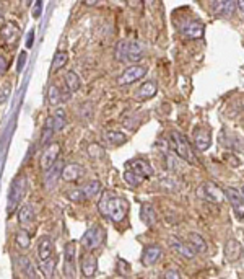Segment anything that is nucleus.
Wrapping results in <instances>:
<instances>
[{
    "label": "nucleus",
    "instance_id": "obj_13",
    "mask_svg": "<svg viewBox=\"0 0 244 279\" xmlns=\"http://www.w3.org/2000/svg\"><path fill=\"white\" fill-rule=\"evenodd\" d=\"M125 168H129L134 171L135 175H139L142 176V178H150V176H153V167H151L148 162L144 160V159H137V160H130V162H127V165H125Z\"/></svg>",
    "mask_w": 244,
    "mask_h": 279
},
{
    "label": "nucleus",
    "instance_id": "obj_48",
    "mask_svg": "<svg viewBox=\"0 0 244 279\" xmlns=\"http://www.w3.org/2000/svg\"><path fill=\"white\" fill-rule=\"evenodd\" d=\"M2 15H3V8H2V3H0V18H2Z\"/></svg>",
    "mask_w": 244,
    "mask_h": 279
},
{
    "label": "nucleus",
    "instance_id": "obj_42",
    "mask_svg": "<svg viewBox=\"0 0 244 279\" xmlns=\"http://www.w3.org/2000/svg\"><path fill=\"white\" fill-rule=\"evenodd\" d=\"M88 154L91 155V157H101L103 155V147H99V145H96V144H93V145H90L88 147Z\"/></svg>",
    "mask_w": 244,
    "mask_h": 279
},
{
    "label": "nucleus",
    "instance_id": "obj_45",
    "mask_svg": "<svg viewBox=\"0 0 244 279\" xmlns=\"http://www.w3.org/2000/svg\"><path fill=\"white\" fill-rule=\"evenodd\" d=\"M41 10H43V2H36V7H34V10H33V17L34 18H39V15H41Z\"/></svg>",
    "mask_w": 244,
    "mask_h": 279
},
{
    "label": "nucleus",
    "instance_id": "obj_32",
    "mask_svg": "<svg viewBox=\"0 0 244 279\" xmlns=\"http://www.w3.org/2000/svg\"><path fill=\"white\" fill-rule=\"evenodd\" d=\"M106 139L113 145H122L127 142V136L124 133H119V131H108L106 133Z\"/></svg>",
    "mask_w": 244,
    "mask_h": 279
},
{
    "label": "nucleus",
    "instance_id": "obj_44",
    "mask_svg": "<svg viewBox=\"0 0 244 279\" xmlns=\"http://www.w3.org/2000/svg\"><path fill=\"white\" fill-rule=\"evenodd\" d=\"M163 279H181V275L177 271H172V270H170V271H166L165 273V276H163Z\"/></svg>",
    "mask_w": 244,
    "mask_h": 279
},
{
    "label": "nucleus",
    "instance_id": "obj_22",
    "mask_svg": "<svg viewBox=\"0 0 244 279\" xmlns=\"http://www.w3.org/2000/svg\"><path fill=\"white\" fill-rule=\"evenodd\" d=\"M181 31L182 34H186V36L189 38H202L203 36V25L200 22H197V20H191V22H187L184 25H181Z\"/></svg>",
    "mask_w": 244,
    "mask_h": 279
},
{
    "label": "nucleus",
    "instance_id": "obj_23",
    "mask_svg": "<svg viewBox=\"0 0 244 279\" xmlns=\"http://www.w3.org/2000/svg\"><path fill=\"white\" fill-rule=\"evenodd\" d=\"M140 219L148 227H153L156 224V211L151 202H144L140 207Z\"/></svg>",
    "mask_w": 244,
    "mask_h": 279
},
{
    "label": "nucleus",
    "instance_id": "obj_24",
    "mask_svg": "<svg viewBox=\"0 0 244 279\" xmlns=\"http://www.w3.org/2000/svg\"><path fill=\"white\" fill-rule=\"evenodd\" d=\"M83 176V167L78 164H69L64 167L62 178L65 181H78Z\"/></svg>",
    "mask_w": 244,
    "mask_h": 279
},
{
    "label": "nucleus",
    "instance_id": "obj_41",
    "mask_svg": "<svg viewBox=\"0 0 244 279\" xmlns=\"http://www.w3.org/2000/svg\"><path fill=\"white\" fill-rule=\"evenodd\" d=\"M10 92H12V87H10V85H5V87L0 90V105H3L5 101H7V98L10 96Z\"/></svg>",
    "mask_w": 244,
    "mask_h": 279
},
{
    "label": "nucleus",
    "instance_id": "obj_43",
    "mask_svg": "<svg viewBox=\"0 0 244 279\" xmlns=\"http://www.w3.org/2000/svg\"><path fill=\"white\" fill-rule=\"evenodd\" d=\"M8 70V59L5 56H0V75H3Z\"/></svg>",
    "mask_w": 244,
    "mask_h": 279
},
{
    "label": "nucleus",
    "instance_id": "obj_19",
    "mask_svg": "<svg viewBox=\"0 0 244 279\" xmlns=\"http://www.w3.org/2000/svg\"><path fill=\"white\" fill-rule=\"evenodd\" d=\"M80 266L85 278H93L96 275V271H98V260L91 253H85L80 260Z\"/></svg>",
    "mask_w": 244,
    "mask_h": 279
},
{
    "label": "nucleus",
    "instance_id": "obj_37",
    "mask_svg": "<svg viewBox=\"0 0 244 279\" xmlns=\"http://www.w3.org/2000/svg\"><path fill=\"white\" fill-rule=\"evenodd\" d=\"M67 197H69V201H73V202H83L86 199L83 190H78V188H73V190H70L67 193Z\"/></svg>",
    "mask_w": 244,
    "mask_h": 279
},
{
    "label": "nucleus",
    "instance_id": "obj_36",
    "mask_svg": "<svg viewBox=\"0 0 244 279\" xmlns=\"http://www.w3.org/2000/svg\"><path fill=\"white\" fill-rule=\"evenodd\" d=\"M54 260L52 258H50V260H46V261H41V266H39V270H41V273H43V275L46 276V278H50L52 276V273H54Z\"/></svg>",
    "mask_w": 244,
    "mask_h": 279
},
{
    "label": "nucleus",
    "instance_id": "obj_18",
    "mask_svg": "<svg viewBox=\"0 0 244 279\" xmlns=\"http://www.w3.org/2000/svg\"><path fill=\"white\" fill-rule=\"evenodd\" d=\"M212 144V133L208 128H197L194 133V145L197 150L205 152Z\"/></svg>",
    "mask_w": 244,
    "mask_h": 279
},
{
    "label": "nucleus",
    "instance_id": "obj_8",
    "mask_svg": "<svg viewBox=\"0 0 244 279\" xmlns=\"http://www.w3.org/2000/svg\"><path fill=\"white\" fill-rule=\"evenodd\" d=\"M197 193H199L202 199L213 202V204H220V202L225 199V191H221L213 181H203L199 186V191Z\"/></svg>",
    "mask_w": 244,
    "mask_h": 279
},
{
    "label": "nucleus",
    "instance_id": "obj_15",
    "mask_svg": "<svg viewBox=\"0 0 244 279\" xmlns=\"http://www.w3.org/2000/svg\"><path fill=\"white\" fill-rule=\"evenodd\" d=\"M161 255H163V248L161 247L148 245V247L144 248V253H142V256H140V261H142V265H144V266L150 268L160 260Z\"/></svg>",
    "mask_w": 244,
    "mask_h": 279
},
{
    "label": "nucleus",
    "instance_id": "obj_40",
    "mask_svg": "<svg viewBox=\"0 0 244 279\" xmlns=\"http://www.w3.org/2000/svg\"><path fill=\"white\" fill-rule=\"evenodd\" d=\"M160 185L165 188V190H170V191L176 190V188H177L176 181H172V180H170V178H161V180H160Z\"/></svg>",
    "mask_w": 244,
    "mask_h": 279
},
{
    "label": "nucleus",
    "instance_id": "obj_7",
    "mask_svg": "<svg viewBox=\"0 0 244 279\" xmlns=\"http://www.w3.org/2000/svg\"><path fill=\"white\" fill-rule=\"evenodd\" d=\"M104 242V230L99 225L91 227L90 230H86L81 237V245L86 251H93L98 247H101V243Z\"/></svg>",
    "mask_w": 244,
    "mask_h": 279
},
{
    "label": "nucleus",
    "instance_id": "obj_6",
    "mask_svg": "<svg viewBox=\"0 0 244 279\" xmlns=\"http://www.w3.org/2000/svg\"><path fill=\"white\" fill-rule=\"evenodd\" d=\"M64 275L67 279L77 278V243L69 242L64 248Z\"/></svg>",
    "mask_w": 244,
    "mask_h": 279
},
{
    "label": "nucleus",
    "instance_id": "obj_3",
    "mask_svg": "<svg viewBox=\"0 0 244 279\" xmlns=\"http://www.w3.org/2000/svg\"><path fill=\"white\" fill-rule=\"evenodd\" d=\"M24 195H26V176L18 175V176H15L12 185H10L8 206H7L8 214H15V212H17L20 204H22Z\"/></svg>",
    "mask_w": 244,
    "mask_h": 279
},
{
    "label": "nucleus",
    "instance_id": "obj_27",
    "mask_svg": "<svg viewBox=\"0 0 244 279\" xmlns=\"http://www.w3.org/2000/svg\"><path fill=\"white\" fill-rule=\"evenodd\" d=\"M18 265L22 268L23 275H26L29 279H38V273H36V266L33 265L31 260L28 256H18Z\"/></svg>",
    "mask_w": 244,
    "mask_h": 279
},
{
    "label": "nucleus",
    "instance_id": "obj_47",
    "mask_svg": "<svg viewBox=\"0 0 244 279\" xmlns=\"http://www.w3.org/2000/svg\"><path fill=\"white\" fill-rule=\"evenodd\" d=\"M236 5H238V10L244 12V0H240V2H236Z\"/></svg>",
    "mask_w": 244,
    "mask_h": 279
},
{
    "label": "nucleus",
    "instance_id": "obj_33",
    "mask_svg": "<svg viewBox=\"0 0 244 279\" xmlns=\"http://www.w3.org/2000/svg\"><path fill=\"white\" fill-rule=\"evenodd\" d=\"M60 101H62V96H60V88L55 87V85H50L48 90V103L52 106H57Z\"/></svg>",
    "mask_w": 244,
    "mask_h": 279
},
{
    "label": "nucleus",
    "instance_id": "obj_34",
    "mask_svg": "<svg viewBox=\"0 0 244 279\" xmlns=\"http://www.w3.org/2000/svg\"><path fill=\"white\" fill-rule=\"evenodd\" d=\"M124 181L129 186H132V188H135V186H139L142 181H144V178H142V176H139V175H135L134 171L132 170H129V168H125V173H124Z\"/></svg>",
    "mask_w": 244,
    "mask_h": 279
},
{
    "label": "nucleus",
    "instance_id": "obj_1",
    "mask_svg": "<svg viewBox=\"0 0 244 279\" xmlns=\"http://www.w3.org/2000/svg\"><path fill=\"white\" fill-rule=\"evenodd\" d=\"M98 211L106 219L113 222H122L129 212V202L122 196L114 195L111 191H104L101 199L98 201Z\"/></svg>",
    "mask_w": 244,
    "mask_h": 279
},
{
    "label": "nucleus",
    "instance_id": "obj_11",
    "mask_svg": "<svg viewBox=\"0 0 244 279\" xmlns=\"http://www.w3.org/2000/svg\"><path fill=\"white\" fill-rule=\"evenodd\" d=\"M225 197L230 201L233 211L236 212V216L240 219H244V196L241 191H238L236 188H226L225 190Z\"/></svg>",
    "mask_w": 244,
    "mask_h": 279
},
{
    "label": "nucleus",
    "instance_id": "obj_4",
    "mask_svg": "<svg viewBox=\"0 0 244 279\" xmlns=\"http://www.w3.org/2000/svg\"><path fill=\"white\" fill-rule=\"evenodd\" d=\"M171 142H172V147H174L176 155L179 157V159L186 160L187 164H191V165H199V160H197L194 150H192V145L189 144V140H187L181 133L172 131Z\"/></svg>",
    "mask_w": 244,
    "mask_h": 279
},
{
    "label": "nucleus",
    "instance_id": "obj_46",
    "mask_svg": "<svg viewBox=\"0 0 244 279\" xmlns=\"http://www.w3.org/2000/svg\"><path fill=\"white\" fill-rule=\"evenodd\" d=\"M24 62H26V53H22L20 54V60H18V72L22 70V65H24Z\"/></svg>",
    "mask_w": 244,
    "mask_h": 279
},
{
    "label": "nucleus",
    "instance_id": "obj_20",
    "mask_svg": "<svg viewBox=\"0 0 244 279\" xmlns=\"http://www.w3.org/2000/svg\"><path fill=\"white\" fill-rule=\"evenodd\" d=\"M243 253H244V248H243V245L238 240H235V238H230V240L226 242V245H225V258H226L228 261L235 263L238 260H241Z\"/></svg>",
    "mask_w": 244,
    "mask_h": 279
},
{
    "label": "nucleus",
    "instance_id": "obj_29",
    "mask_svg": "<svg viewBox=\"0 0 244 279\" xmlns=\"http://www.w3.org/2000/svg\"><path fill=\"white\" fill-rule=\"evenodd\" d=\"M64 85L70 90V93L78 92L80 87H81V80L78 77V74H75L73 70H69V72L65 74V84Z\"/></svg>",
    "mask_w": 244,
    "mask_h": 279
},
{
    "label": "nucleus",
    "instance_id": "obj_16",
    "mask_svg": "<svg viewBox=\"0 0 244 279\" xmlns=\"http://www.w3.org/2000/svg\"><path fill=\"white\" fill-rule=\"evenodd\" d=\"M236 8L238 5L235 0H218V2L215 0V2H212V12L218 17H230L235 13Z\"/></svg>",
    "mask_w": 244,
    "mask_h": 279
},
{
    "label": "nucleus",
    "instance_id": "obj_10",
    "mask_svg": "<svg viewBox=\"0 0 244 279\" xmlns=\"http://www.w3.org/2000/svg\"><path fill=\"white\" fill-rule=\"evenodd\" d=\"M145 75H146V67H144V65H130V67H127L118 77V85H121V87L130 85L137 82V80L144 79Z\"/></svg>",
    "mask_w": 244,
    "mask_h": 279
},
{
    "label": "nucleus",
    "instance_id": "obj_9",
    "mask_svg": "<svg viewBox=\"0 0 244 279\" xmlns=\"http://www.w3.org/2000/svg\"><path fill=\"white\" fill-rule=\"evenodd\" d=\"M18 222L22 230L28 232L29 235L36 232V214H34L33 207L29 204H24L23 207H20L18 211Z\"/></svg>",
    "mask_w": 244,
    "mask_h": 279
},
{
    "label": "nucleus",
    "instance_id": "obj_12",
    "mask_svg": "<svg viewBox=\"0 0 244 279\" xmlns=\"http://www.w3.org/2000/svg\"><path fill=\"white\" fill-rule=\"evenodd\" d=\"M59 152H60V145L59 144H49L46 149L43 150V155H41L39 159V165L41 168H43L44 171L49 170L50 167H52L55 162H57V157H59Z\"/></svg>",
    "mask_w": 244,
    "mask_h": 279
},
{
    "label": "nucleus",
    "instance_id": "obj_25",
    "mask_svg": "<svg viewBox=\"0 0 244 279\" xmlns=\"http://www.w3.org/2000/svg\"><path fill=\"white\" fill-rule=\"evenodd\" d=\"M156 92H158V84H156L155 80H148V82L140 85V88L137 90L135 95L139 100H148L151 96H155Z\"/></svg>",
    "mask_w": 244,
    "mask_h": 279
},
{
    "label": "nucleus",
    "instance_id": "obj_38",
    "mask_svg": "<svg viewBox=\"0 0 244 279\" xmlns=\"http://www.w3.org/2000/svg\"><path fill=\"white\" fill-rule=\"evenodd\" d=\"M17 243L22 248H28L29 245H31V240H29V233L28 232H24V230H18L17 232Z\"/></svg>",
    "mask_w": 244,
    "mask_h": 279
},
{
    "label": "nucleus",
    "instance_id": "obj_14",
    "mask_svg": "<svg viewBox=\"0 0 244 279\" xmlns=\"http://www.w3.org/2000/svg\"><path fill=\"white\" fill-rule=\"evenodd\" d=\"M170 247L177 253V255L186 258V260H192V258H195V255H197V251L192 248V245L189 242L186 243V242H182L176 237H170Z\"/></svg>",
    "mask_w": 244,
    "mask_h": 279
},
{
    "label": "nucleus",
    "instance_id": "obj_21",
    "mask_svg": "<svg viewBox=\"0 0 244 279\" xmlns=\"http://www.w3.org/2000/svg\"><path fill=\"white\" fill-rule=\"evenodd\" d=\"M52 253H54V243H52V238L44 235L41 237V240L38 243V256L41 261H46V260H50L52 258Z\"/></svg>",
    "mask_w": 244,
    "mask_h": 279
},
{
    "label": "nucleus",
    "instance_id": "obj_26",
    "mask_svg": "<svg viewBox=\"0 0 244 279\" xmlns=\"http://www.w3.org/2000/svg\"><path fill=\"white\" fill-rule=\"evenodd\" d=\"M189 243L197 253H200V255H205L208 251V245H207L205 238H203L200 233H195V232L189 233Z\"/></svg>",
    "mask_w": 244,
    "mask_h": 279
},
{
    "label": "nucleus",
    "instance_id": "obj_28",
    "mask_svg": "<svg viewBox=\"0 0 244 279\" xmlns=\"http://www.w3.org/2000/svg\"><path fill=\"white\" fill-rule=\"evenodd\" d=\"M54 133H55V128H54L52 116H50V118H48V121H46V124L43 126V129H41V145L48 147Z\"/></svg>",
    "mask_w": 244,
    "mask_h": 279
},
{
    "label": "nucleus",
    "instance_id": "obj_2",
    "mask_svg": "<svg viewBox=\"0 0 244 279\" xmlns=\"http://www.w3.org/2000/svg\"><path fill=\"white\" fill-rule=\"evenodd\" d=\"M145 49L140 43L137 41H129V39H124L118 44L116 48V59L119 62H139V60L144 57Z\"/></svg>",
    "mask_w": 244,
    "mask_h": 279
},
{
    "label": "nucleus",
    "instance_id": "obj_35",
    "mask_svg": "<svg viewBox=\"0 0 244 279\" xmlns=\"http://www.w3.org/2000/svg\"><path fill=\"white\" fill-rule=\"evenodd\" d=\"M99 191H101V183H99V181H90V183H86L83 186V193H85V196L88 197V199H90V197L96 196Z\"/></svg>",
    "mask_w": 244,
    "mask_h": 279
},
{
    "label": "nucleus",
    "instance_id": "obj_49",
    "mask_svg": "<svg viewBox=\"0 0 244 279\" xmlns=\"http://www.w3.org/2000/svg\"><path fill=\"white\" fill-rule=\"evenodd\" d=\"M241 195H243V196H244V186H243V188H241Z\"/></svg>",
    "mask_w": 244,
    "mask_h": 279
},
{
    "label": "nucleus",
    "instance_id": "obj_31",
    "mask_svg": "<svg viewBox=\"0 0 244 279\" xmlns=\"http://www.w3.org/2000/svg\"><path fill=\"white\" fill-rule=\"evenodd\" d=\"M52 121H54V128L55 131H62L67 124V114H65V110H55V113L52 114Z\"/></svg>",
    "mask_w": 244,
    "mask_h": 279
},
{
    "label": "nucleus",
    "instance_id": "obj_39",
    "mask_svg": "<svg viewBox=\"0 0 244 279\" xmlns=\"http://www.w3.org/2000/svg\"><path fill=\"white\" fill-rule=\"evenodd\" d=\"M116 271L119 273L121 276H127L130 273V265L124 260H119L118 261V268H116Z\"/></svg>",
    "mask_w": 244,
    "mask_h": 279
},
{
    "label": "nucleus",
    "instance_id": "obj_17",
    "mask_svg": "<svg viewBox=\"0 0 244 279\" xmlns=\"http://www.w3.org/2000/svg\"><path fill=\"white\" fill-rule=\"evenodd\" d=\"M64 164L62 162H55V164L50 167L49 170H46V175H44V186L46 190H52L57 183V180L62 176V170H64Z\"/></svg>",
    "mask_w": 244,
    "mask_h": 279
},
{
    "label": "nucleus",
    "instance_id": "obj_30",
    "mask_svg": "<svg viewBox=\"0 0 244 279\" xmlns=\"http://www.w3.org/2000/svg\"><path fill=\"white\" fill-rule=\"evenodd\" d=\"M67 60H69V54L65 53V51H59V53H55L54 59H52V64H50V74H55L57 70L65 67Z\"/></svg>",
    "mask_w": 244,
    "mask_h": 279
},
{
    "label": "nucleus",
    "instance_id": "obj_5",
    "mask_svg": "<svg viewBox=\"0 0 244 279\" xmlns=\"http://www.w3.org/2000/svg\"><path fill=\"white\" fill-rule=\"evenodd\" d=\"M22 38V29L15 22H7L0 28V48L5 51H13L18 46Z\"/></svg>",
    "mask_w": 244,
    "mask_h": 279
}]
</instances>
